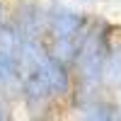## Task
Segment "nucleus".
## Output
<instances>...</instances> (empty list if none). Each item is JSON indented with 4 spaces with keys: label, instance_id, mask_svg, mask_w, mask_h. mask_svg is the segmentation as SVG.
Masks as SVG:
<instances>
[{
    "label": "nucleus",
    "instance_id": "obj_1",
    "mask_svg": "<svg viewBox=\"0 0 121 121\" xmlns=\"http://www.w3.org/2000/svg\"><path fill=\"white\" fill-rule=\"evenodd\" d=\"M92 17H87L85 12L70 7L60 0H48L44 3V41H46V51L60 58L63 63L73 65L75 53L82 36L87 34Z\"/></svg>",
    "mask_w": 121,
    "mask_h": 121
},
{
    "label": "nucleus",
    "instance_id": "obj_2",
    "mask_svg": "<svg viewBox=\"0 0 121 121\" xmlns=\"http://www.w3.org/2000/svg\"><path fill=\"white\" fill-rule=\"evenodd\" d=\"M19 107H22L27 121H58L60 102L51 95V90H48V82H46V78L41 73V63L36 68L24 70Z\"/></svg>",
    "mask_w": 121,
    "mask_h": 121
},
{
    "label": "nucleus",
    "instance_id": "obj_3",
    "mask_svg": "<svg viewBox=\"0 0 121 121\" xmlns=\"http://www.w3.org/2000/svg\"><path fill=\"white\" fill-rule=\"evenodd\" d=\"M22 82H24V70L19 53L0 48V97L17 107L19 97H22Z\"/></svg>",
    "mask_w": 121,
    "mask_h": 121
},
{
    "label": "nucleus",
    "instance_id": "obj_4",
    "mask_svg": "<svg viewBox=\"0 0 121 121\" xmlns=\"http://www.w3.org/2000/svg\"><path fill=\"white\" fill-rule=\"evenodd\" d=\"M41 73L48 82V90L51 95L58 99L60 104L68 107V99H70V92H73V68L68 63H63L60 58L46 53L44 60H41Z\"/></svg>",
    "mask_w": 121,
    "mask_h": 121
},
{
    "label": "nucleus",
    "instance_id": "obj_5",
    "mask_svg": "<svg viewBox=\"0 0 121 121\" xmlns=\"http://www.w3.org/2000/svg\"><path fill=\"white\" fill-rule=\"evenodd\" d=\"M78 121H121L114 95H104L82 112H78Z\"/></svg>",
    "mask_w": 121,
    "mask_h": 121
},
{
    "label": "nucleus",
    "instance_id": "obj_6",
    "mask_svg": "<svg viewBox=\"0 0 121 121\" xmlns=\"http://www.w3.org/2000/svg\"><path fill=\"white\" fill-rule=\"evenodd\" d=\"M119 85H121V34L114 36L107 63H104V90L109 95H114Z\"/></svg>",
    "mask_w": 121,
    "mask_h": 121
},
{
    "label": "nucleus",
    "instance_id": "obj_7",
    "mask_svg": "<svg viewBox=\"0 0 121 121\" xmlns=\"http://www.w3.org/2000/svg\"><path fill=\"white\" fill-rule=\"evenodd\" d=\"M15 104H10V102H5L3 97H0V121H12L15 119Z\"/></svg>",
    "mask_w": 121,
    "mask_h": 121
},
{
    "label": "nucleus",
    "instance_id": "obj_8",
    "mask_svg": "<svg viewBox=\"0 0 121 121\" xmlns=\"http://www.w3.org/2000/svg\"><path fill=\"white\" fill-rule=\"evenodd\" d=\"M7 15H10V12H7V7H5V3H3V0H0V27L7 22Z\"/></svg>",
    "mask_w": 121,
    "mask_h": 121
},
{
    "label": "nucleus",
    "instance_id": "obj_9",
    "mask_svg": "<svg viewBox=\"0 0 121 121\" xmlns=\"http://www.w3.org/2000/svg\"><path fill=\"white\" fill-rule=\"evenodd\" d=\"M114 99H116V107H119V116H121V85H119V90L114 92Z\"/></svg>",
    "mask_w": 121,
    "mask_h": 121
}]
</instances>
